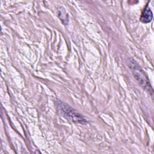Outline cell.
I'll return each mask as SVG.
<instances>
[{
    "label": "cell",
    "mask_w": 154,
    "mask_h": 154,
    "mask_svg": "<svg viewBox=\"0 0 154 154\" xmlns=\"http://www.w3.org/2000/svg\"><path fill=\"white\" fill-rule=\"evenodd\" d=\"M58 16L60 20L65 24L67 25L68 23V15L65 9L63 7H60L58 10Z\"/></svg>",
    "instance_id": "277c9868"
},
{
    "label": "cell",
    "mask_w": 154,
    "mask_h": 154,
    "mask_svg": "<svg viewBox=\"0 0 154 154\" xmlns=\"http://www.w3.org/2000/svg\"><path fill=\"white\" fill-rule=\"evenodd\" d=\"M129 66L134 78L136 79L140 85L147 92H148L151 95V96L153 97V90L150 84L149 80L146 75L145 74L144 72L134 60H131L129 62Z\"/></svg>",
    "instance_id": "6da1fadb"
},
{
    "label": "cell",
    "mask_w": 154,
    "mask_h": 154,
    "mask_svg": "<svg viewBox=\"0 0 154 154\" xmlns=\"http://www.w3.org/2000/svg\"><path fill=\"white\" fill-rule=\"evenodd\" d=\"M58 108L60 113L67 119L78 123L84 124L87 123L86 120L83 116H82V115L79 114L69 105L59 102L58 103Z\"/></svg>",
    "instance_id": "7a4b0ae2"
},
{
    "label": "cell",
    "mask_w": 154,
    "mask_h": 154,
    "mask_svg": "<svg viewBox=\"0 0 154 154\" xmlns=\"http://www.w3.org/2000/svg\"><path fill=\"white\" fill-rule=\"evenodd\" d=\"M152 18L153 14L147 4L142 12L141 16L140 17V20L144 23H147L152 21Z\"/></svg>",
    "instance_id": "3957f363"
}]
</instances>
